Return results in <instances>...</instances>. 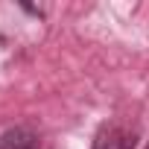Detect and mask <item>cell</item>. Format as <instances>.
I'll use <instances>...</instances> for the list:
<instances>
[{
  "instance_id": "cell-1",
  "label": "cell",
  "mask_w": 149,
  "mask_h": 149,
  "mask_svg": "<svg viewBox=\"0 0 149 149\" xmlns=\"http://www.w3.org/2000/svg\"><path fill=\"white\" fill-rule=\"evenodd\" d=\"M137 137L134 132L123 129V126H102L91 143V149H134Z\"/></svg>"
},
{
  "instance_id": "cell-3",
  "label": "cell",
  "mask_w": 149,
  "mask_h": 149,
  "mask_svg": "<svg viewBox=\"0 0 149 149\" xmlns=\"http://www.w3.org/2000/svg\"><path fill=\"white\" fill-rule=\"evenodd\" d=\"M146 149H149V143H146Z\"/></svg>"
},
{
  "instance_id": "cell-2",
  "label": "cell",
  "mask_w": 149,
  "mask_h": 149,
  "mask_svg": "<svg viewBox=\"0 0 149 149\" xmlns=\"http://www.w3.org/2000/svg\"><path fill=\"white\" fill-rule=\"evenodd\" d=\"M0 149H41V140L35 132L18 126V129H9L0 134Z\"/></svg>"
}]
</instances>
